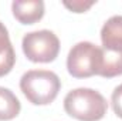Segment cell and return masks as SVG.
I'll list each match as a JSON object with an SVG mask.
<instances>
[{"label": "cell", "mask_w": 122, "mask_h": 121, "mask_svg": "<svg viewBox=\"0 0 122 121\" xmlns=\"http://www.w3.org/2000/svg\"><path fill=\"white\" fill-rule=\"evenodd\" d=\"M64 110L78 121H99L107 114L108 103L99 91L80 87L65 95Z\"/></svg>", "instance_id": "cell-1"}, {"label": "cell", "mask_w": 122, "mask_h": 121, "mask_svg": "<svg viewBox=\"0 0 122 121\" xmlns=\"http://www.w3.org/2000/svg\"><path fill=\"white\" fill-rule=\"evenodd\" d=\"M60 88V77L50 70H29L20 78V90L34 105L51 104Z\"/></svg>", "instance_id": "cell-2"}, {"label": "cell", "mask_w": 122, "mask_h": 121, "mask_svg": "<svg viewBox=\"0 0 122 121\" xmlns=\"http://www.w3.org/2000/svg\"><path fill=\"white\" fill-rule=\"evenodd\" d=\"M102 67V49L91 41H80L68 53L67 68L75 78L99 76Z\"/></svg>", "instance_id": "cell-3"}, {"label": "cell", "mask_w": 122, "mask_h": 121, "mask_svg": "<svg viewBox=\"0 0 122 121\" xmlns=\"http://www.w3.org/2000/svg\"><path fill=\"white\" fill-rule=\"evenodd\" d=\"M23 53L33 63H51L60 53V40L50 30L30 31L21 41Z\"/></svg>", "instance_id": "cell-4"}, {"label": "cell", "mask_w": 122, "mask_h": 121, "mask_svg": "<svg viewBox=\"0 0 122 121\" xmlns=\"http://www.w3.org/2000/svg\"><path fill=\"white\" fill-rule=\"evenodd\" d=\"M11 11L19 23L34 24V23L40 22L44 16V1H41V0L13 1Z\"/></svg>", "instance_id": "cell-5"}, {"label": "cell", "mask_w": 122, "mask_h": 121, "mask_svg": "<svg viewBox=\"0 0 122 121\" xmlns=\"http://www.w3.org/2000/svg\"><path fill=\"white\" fill-rule=\"evenodd\" d=\"M102 50L122 51V16L109 17L101 29Z\"/></svg>", "instance_id": "cell-6"}, {"label": "cell", "mask_w": 122, "mask_h": 121, "mask_svg": "<svg viewBox=\"0 0 122 121\" xmlns=\"http://www.w3.org/2000/svg\"><path fill=\"white\" fill-rule=\"evenodd\" d=\"M16 63V53L11 46L9 31L6 26L0 22V77L9 74Z\"/></svg>", "instance_id": "cell-7"}, {"label": "cell", "mask_w": 122, "mask_h": 121, "mask_svg": "<svg viewBox=\"0 0 122 121\" xmlns=\"http://www.w3.org/2000/svg\"><path fill=\"white\" fill-rule=\"evenodd\" d=\"M21 104L16 94L6 87H0V121H10L20 114Z\"/></svg>", "instance_id": "cell-8"}, {"label": "cell", "mask_w": 122, "mask_h": 121, "mask_svg": "<svg viewBox=\"0 0 122 121\" xmlns=\"http://www.w3.org/2000/svg\"><path fill=\"white\" fill-rule=\"evenodd\" d=\"M99 76L104 78L122 76V51L102 50V67Z\"/></svg>", "instance_id": "cell-9"}, {"label": "cell", "mask_w": 122, "mask_h": 121, "mask_svg": "<svg viewBox=\"0 0 122 121\" xmlns=\"http://www.w3.org/2000/svg\"><path fill=\"white\" fill-rule=\"evenodd\" d=\"M62 4H64L68 10H71V11H74V13H84V11H87L90 7H92V6L95 4V1L74 0V1H62Z\"/></svg>", "instance_id": "cell-10"}, {"label": "cell", "mask_w": 122, "mask_h": 121, "mask_svg": "<svg viewBox=\"0 0 122 121\" xmlns=\"http://www.w3.org/2000/svg\"><path fill=\"white\" fill-rule=\"evenodd\" d=\"M111 104H112L114 113H115L119 118H122V84H119L115 90L112 91Z\"/></svg>", "instance_id": "cell-11"}]
</instances>
